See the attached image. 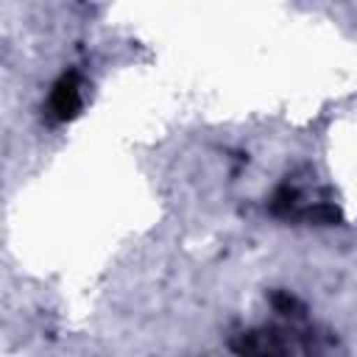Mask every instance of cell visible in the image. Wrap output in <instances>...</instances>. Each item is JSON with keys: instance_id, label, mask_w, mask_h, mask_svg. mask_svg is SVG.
I'll list each match as a JSON object with an SVG mask.
<instances>
[{"instance_id": "1", "label": "cell", "mask_w": 357, "mask_h": 357, "mask_svg": "<svg viewBox=\"0 0 357 357\" xmlns=\"http://www.w3.org/2000/svg\"><path fill=\"white\" fill-rule=\"evenodd\" d=\"M293 335L284 326H254L240 332L231 340V349L237 351V357H312L310 349V337H301L298 346H293Z\"/></svg>"}, {"instance_id": "3", "label": "cell", "mask_w": 357, "mask_h": 357, "mask_svg": "<svg viewBox=\"0 0 357 357\" xmlns=\"http://www.w3.org/2000/svg\"><path fill=\"white\" fill-rule=\"evenodd\" d=\"M271 307H273L282 318H290V321L304 318V304H301L290 290H273V293H271Z\"/></svg>"}, {"instance_id": "2", "label": "cell", "mask_w": 357, "mask_h": 357, "mask_svg": "<svg viewBox=\"0 0 357 357\" xmlns=\"http://www.w3.org/2000/svg\"><path fill=\"white\" fill-rule=\"evenodd\" d=\"M81 109H84V75L78 70H64L47 92L45 117H47V123L61 126V123H70L73 117H78Z\"/></svg>"}]
</instances>
